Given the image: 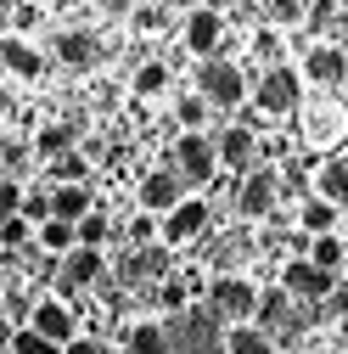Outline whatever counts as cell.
<instances>
[{
    "mask_svg": "<svg viewBox=\"0 0 348 354\" xmlns=\"http://www.w3.org/2000/svg\"><path fill=\"white\" fill-rule=\"evenodd\" d=\"M163 348L168 354H225V326L208 315V309L186 304L180 315L163 321Z\"/></svg>",
    "mask_w": 348,
    "mask_h": 354,
    "instance_id": "6da1fadb",
    "label": "cell"
},
{
    "mask_svg": "<svg viewBox=\"0 0 348 354\" xmlns=\"http://www.w3.org/2000/svg\"><path fill=\"white\" fill-rule=\"evenodd\" d=\"M202 309H208L225 332H231V326H247L253 309H258V287H253L247 276H220V281H208V304H202Z\"/></svg>",
    "mask_w": 348,
    "mask_h": 354,
    "instance_id": "7a4b0ae2",
    "label": "cell"
},
{
    "mask_svg": "<svg viewBox=\"0 0 348 354\" xmlns=\"http://www.w3.org/2000/svg\"><path fill=\"white\" fill-rule=\"evenodd\" d=\"M197 96L208 102V107H247V79H242V68L236 62H220V57H208L202 68H197Z\"/></svg>",
    "mask_w": 348,
    "mask_h": 354,
    "instance_id": "3957f363",
    "label": "cell"
},
{
    "mask_svg": "<svg viewBox=\"0 0 348 354\" xmlns=\"http://www.w3.org/2000/svg\"><path fill=\"white\" fill-rule=\"evenodd\" d=\"M298 102H303V84H298V73L281 68V62L253 84V113H258V118H287V113H298Z\"/></svg>",
    "mask_w": 348,
    "mask_h": 354,
    "instance_id": "277c9868",
    "label": "cell"
},
{
    "mask_svg": "<svg viewBox=\"0 0 348 354\" xmlns=\"http://www.w3.org/2000/svg\"><path fill=\"white\" fill-rule=\"evenodd\" d=\"M281 203V169L276 163H258L242 174V192H236V214L242 219H270Z\"/></svg>",
    "mask_w": 348,
    "mask_h": 354,
    "instance_id": "5b68a950",
    "label": "cell"
},
{
    "mask_svg": "<svg viewBox=\"0 0 348 354\" xmlns=\"http://www.w3.org/2000/svg\"><path fill=\"white\" fill-rule=\"evenodd\" d=\"M298 124H303V141H309V147H337V141L348 136V113H342V102H326V96L298 102Z\"/></svg>",
    "mask_w": 348,
    "mask_h": 354,
    "instance_id": "8992f818",
    "label": "cell"
},
{
    "mask_svg": "<svg viewBox=\"0 0 348 354\" xmlns=\"http://www.w3.org/2000/svg\"><path fill=\"white\" fill-rule=\"evenodd\" d=\"M213 169H220V158H213V141L208 136H180V141H174V169L168 174L180 186H208Z\"/></svg>",
    "mask_w": 348,
    "mask_h": 354,
    "instance_id": "52a82bcc",
    "label": "cell"
},
{
    "mask_svg": "<svg viewBox=\"0 0 348 354\" xmlns=\"http://www.w3.org/2000/svg\"><path fill=\"white\" fill-rule=\"evenodd\" d=\"M202 231H208V203H202V197H186V203H174V208L163 214V225H157L163 248H191Z\"/></svg>",
    "mask_w": 348,
    "mask_h": 354,
    "instance_id": "ba28073f",
    "label": "cell"
},
{
    "mask_svg": "<svg viewBox=\"0 0 348 354\" xmlns=\"http://www.w3.org/2000/svg\"><path fill=\"white\" fill-rule=\"evenodd\" d=\"M220 39H225V12L220 6H186V51L191 57H213L220 51Z\"/></svg>",
    "mask_w": 348,
    "mask_h": 354,
    "instance_id": "9c48e42d",
    "label": "cell"
},
{
    "mask_svg": "<svg viewBox=\"0 0 348 354\" xmlns=\"http://www.w3.org/2000/svg\"><path fill=\"white\" fill-rule=\"evenodd\" d=\"M331 287H337V276L315 270L309 259H292L281 270V298H298V304H320V298H331Z\"/></svg>",
    "mask_w": 348,
    "mask_h": 354,
    "instance_id": "30bf717a",
    "label": "cell"
},
{
    "mask_svg": "<svg viewBox=\"0 0 348 354\" xmlns=\"http://www.w3.org/2000/svg\"><path fill=\"white\" fill-rule=\"evenodd\" d=\"M28 332H39V337H46V343H57V348H68V343L79 337L73 309H68L62 298H39V304H34V315H28Z\"/></svg>",
    "mask_w": 348,
    "mask_h": 354,
    "instance_id": "8fae6325",
    "label": "cell"
},
{
    "mask_svg": "<svg viewBox=\"0 0 348 354\" xmlns=\"http://www.w3.org/2000/svg\"><path fill=\"white\" fill-rule=\"evenodd\" d=\"M213 158L225 169H236V174H247V169H258V136L247 124H225V136L213 141Z\"/></svg>",
    "mask_w": 348,
    "mask_h": 354,
    "instance_id": "7c38bea8",
    "label": "cell"
},
{
    "mask_svg": "<svg viewBox=\"0 0 348 354\" xmlns=\"http://www.w3.org/2000/svg\"><path fill=\"white\" fill-rule=\"evenodd\" d=\"M118 276H124L129 287H141V281H163V276H168V248H157V242L129 248V259L118 264Z\"/></svg>",
    "mask_w": 348,
    "mask_h": 354,
    "instance_id": "4fadbf2b",
    "label": "cell"
},
{
    "mask_svg": "<svg viewBox=\"0 0 348 354\" xmlns=\"http://www.w3.org/2000/svg\"><path fill=\"white\" fill-rule=\"evenodd\" d=\"M303 79L320 84V91L342 84V79H348V51H342V46H315L309 57H303Z\"/></svg>",
    "mask_w": 348,
    "mask_h": 354,
    "instance_id": "5bb4252c",
    "label": "cell"
},
{
    "mask_svg": "<svg viewBox=\"0 0 348 354\" xmlns=\"http://www.w3.org/2000/svg\"><path fill=\"white\" fill-rule=\"evenodd\" d=\"M96 281H102V253L73 248V253L62 259V281H57V287H62V298H68V292H90Z\"/></svg>",
    "mask_w": 348,
    "mask_h": 354,
    "instance_id": "9a60e30c",
    "label": "cell"
},
{
    "mask_svg": "<svg viewBox=\"0 0 348 354\" xmlns=\"http://www.w3.org/2000/svg\"><path fill=\"white\" fill-rule=\"evenodd\" d=\"M174 203H186V186L174 180L168 169H152L141 180V214H168Z\"/></svg>",
    "mask_w": 348,
    "mask_h": 354,
    "instance_id": "2e32d148",
    "label": "cell"
},
{
    "mask_svg": "<svg viewBox=\"0 0 348 354\" xmlns=\"http://www.w3.org/2000/svg\"><path fill=\"white\" fill-rule=\"evenodd\" d=\"M0 68H6V73H17V79H39V73H46V57H39L28 39L6 34V39H0Z\"/></svg>",
    "mask_w": 348,
    "mask_h": 354,
    "instance_id": "e0dca14e",
    "label": "cell"
},
{
    "mask_svg": "<svg viewBox=\"0 0 348 354\" xmlns=\"http://www.w3.org/2000/svg\"><path fill=\"white\" fill-rule=\"evenodd\" d=\"M46 197H51V219H62V225H79V219L96 208L90 186H51Z\"/></svg>",
    "mask_w": 348,
    "mask_h": 354,
    "instance_id": "ac0fdd59",
    "label": "cell"
},
{
    "mask_svg": "<svg viewBox=\"0 0 348 354\" xmlns=\"http://www.w3.org/2000/svg\"><path fill=\"white\" fill-rule=\"evenodd\" d=\"M253 332H264L270 343H276V332H292V298H281V292H258V309H253Z\"/></svg>",
    "mask_w": 348,
    "mask_h": 354,
    "instance_id": "d6986e66",
    "label": "cell"
},
{
    "mask_svg": "<svg viewBox=\"0 0 348 354\" xmlns=\"http://www.w3.org/2000/svg\"><path fill=\"white\" fill-rule=\"evenodd\" d=\"M96 51H102V46H96V34H90V28H68V34L57 39V62L73 68V73H79V68H90Z\"/></svg>",
    "mask_w": 348,
    "mask_h": 354,
    "instance_id": "ffe728a7",
    "label": "cell"
},
{
    "mask_svg": "<svg viewBox=\"0 0 348 354\" xmlns=\"http://www.w3.org/2000/svg\"><path fill=\"white\" fill-rule=\"evenodd\" d=\"M298 231L309 236V242H315V236H331V231H337V208L320 203V197H303V203H298Z\"/></svg>",
    "mask_w": 348,
    "mask_h": 354,
    "instance_id": "44dd1931",
    "label": "cell"
},
{
    "mask_svg": "<svg viewBox=\"0 0 348 354\" xmlns=\"http://www.w3.org/2000/svg\"><path fill=\"white\" fill-rule=\"evenodd\" d=\"M315 197H320V203H331V208H348V158H337V163H326V169H320Z\"/></svg>",
    "mask_w": 348,
    "mask_h": 354,
    "instance_id": "7402d4cb",
    "label": "cell"
},
{
    "mask_svg": "<svg viewBox=\"0 0 348 354\" xmlns=\"http://www.w3.org/2000/svg\"><path fill=\"white\" fill-rule=\"evenodd\" d=\"M34 152L46 158V163L68 158V152H73V129H68V124H39V129H34Z\"/></svg>",
    "mask_w": 348,
    "mask_h": 354,
    "instance_id": "603a6c76",
    "label": "cell"
},
{
    "mask_svg": "<svg viewBox=\"0 0 348 354\" xmlns=\"http://www.w3.org/2000/svg\"><path fill=\"white\" fill-rule=\"evenodd\" d=\"M342 253H348V242H342V236L331 231V236H315V242H309V253H303V259H309L315 270L337 276V270H342Z\"/></svg>",
    "mask_w": 348,
    "mask_h": 354,
    "instance_id": "cb8c5ba5",
    "label": "cell"
},
{
    "mask_svg": "<svg viewBox=\"0 0 348 354\" xmlns=\"http://www.w3.org/2000/svg\"><path fill=\"white\" fill-rule=\"evenodd\" d=\"M107 231H113V219L102 214V208H90L73 225V248H90V253H102V242H107Z\"/></svg>",
    "mask_w": 348,
    "mask_h": 354,
    "instance_id": "d4e9b609",
    "label": "cell"
},
{
    "mask_svg": "<svg viewBox=\"0 0 348 354\" xmlns=\"http://www.w3.org/2000/svg\"><path fill=\"white\" fill-rule=\"evenodd\" d=\"M225 354H276V343L264 332H253V326H231L225 332Z\"/></svg>",
    "mask_w": 348,
    "mask_h": 354,
    "instance_id": "484cf974",
    "label": "cell"
},
{
    "mask_svg": "<svg viewBox=\"0 0 348 354\" xmlns=\"http://www.w3.org/2000/svg\"><path fill=\"white\" fill-rule=\"evenodd\" d=\"M258 17H264L270 28H298L303 17H309V6H303V0H270V6H258Z\"/></svg>",
    "mask_w": 348,
    "mask_h": 354,
    "instance_id": "4316f807",
    "label": "cell"
},
{
    "mask_svg": "<svg viewBox=\"0 0 348 354\" xmlns=\"http://www.w3.org/2000/svg\"><path fill=\"white\" fill-rule=\"evenodd\" d=\"M34 236H39V248H51L57 259L73 253V225H62V219H46V225H34Z\"/></svg>",
    "mask_w": 348,
    "mask_h": 354,
    "instance_id": "83f0119b",
    "label": "cell"
},
{
    "mask_svg": "<svg viewBox=\"0 0 348 354\" xmlns=\"http://www.w3.org/2000/svg\"><path fill=\"white\" fill-rule=\"evenodd\" d=\"M129 23H135V34H163L174 23V6H129Z\"/></svg>",
    "mask_w": 348,
    "mask_h": 354,
    "instance_id": "f1b7e54d",
    "label": "cell"
},
{
    "mask_svg": "<svg viewBox=\"0 0 348 354\" xmlns=\"http://www.w3.org/2000/svg\"><path fill=\"white\" fill-rule=\"evenodd\" d=\"M174 118H180V136H202V124H208V102H202V96L174 102Z\"/></svg>",
    "mask_w": 348,
    "mask_h": 354,
    "instance_id": "f546056e",
    "label": "cell"
},
{
    "mask_svg": "<svg viewBox=\"0 0 348 354\" xmlns=\"http://www.w3.org/2000/svg\"><path fill=\"white\" fill-rule=\"evenodd\" d=\"M129 354H168V348H163V326H157V321L129 326Z\"/></svg>",
    "mask_w": 348,
    "mask_h": 354,
    "instance_id": "4dcf8cb0",
    "label": "cell"
},
{
    "mask_svg": "<svg viewBox=\"0 0 348 354\" xmlns=\"http://www.w3.org/2000/svg\"><path fill=\"white\" fill-rule=\"evenodd\" d=\"M168 91V68L163 62H141L135 68V96H163Z\"/></svg>",
    "mask_w": 348,
    "mask_h": 354,
    "instance_id": "1f68e13d",
    "label": "cell"
},
{
    "mask_svg": "<svg viewBox=\"0 0 348 354\" xmlns=\"http://www.w3.org/2000/svg\"><path fill=\"white\" fill-rule=\"evenodd\" d=\"M12 354H62V348L46 343L39 332H28V326H17V332H12Z\"/></svg>",
    "mask_w": 348,
    "mask_h": 354,
    "instance_id": "d6a6232c",
    "label": "cell"
},
{
    "mask_svg": "<svg viewBox=\"0 0 348 354\" xmlns=\"http://www.w3.org/2000/svg\"><path fill=\"white\" fill-rule=\"evenodd\" d=\"M17 219H28V225H46V219H51V197H46V192H23Z\"/></svg>",
    "mask_w": 348,
    "mask_h": 354,
    "instance_id": "836d02e7",
    "label": "cell"
},
{
    "mask_svg": "<svg viewBox=\"0 0 348 354\" xmlns=\"http://www.w3.org/2000/svg\"><path fill=\"white\" fill-rule=\"evenodd\" d=\"M51 169H57V186H84V152H68V158H57Z\"/></svg>",
    "mask_w": 348,
    "mask_h": 354,
    "instance_id": "e575fe53",
    "label": "cell"
},
{
    "mask_svg": "<svg viewBox=\"0 0 348 354\" xmlns=\"http://www.w3.org/2000/svg\"><path fill=\"white\" fill-rule=\"evenodd\" d=\"M46 23V6H12V34L17 39H28V28H39Z\"/></svg>",
    "mask_w": 348,
    "mask_h": 354,
    "instance_id": "d590c367",
    "label": "cell"
},
{
    "mask_svg": "<svg viewBox=\"0 0 348 354\" xmlns=\"http://www.w3.org/2000/svg\"><path fill=\"white\" fill-rule=\"evenodd\" d=\"M28 242H34L28 219H6V225H0V248H28Z\"/></svg>",
    "mask_w": 348,
    "mask_h": 354,
    "instance_id": "8d00e7d4",
    "label": "cell"
},
{
    "mask_svg": "<svg viewBox=\"0 0 348 354\" xmlns=\"http://www.w3.org/2000/svg\"><path fill=\"white\" fill-rule=\"evenodd\" d=\"M17 208H23V186L17 180H0V225L17 219Z\"/></svg>",
    "mask_w": 348,
    "mask_h": 354,
    "instance_id": "74e56055",
    "label": "cell"
},
{
    "mask_svg": "<svg viewBox=\"0 0 348 354\" xmlns=\"http://www.w3.org/2000/svg\"><path fill=\"white\" fill-rule=\"evenodd\" d=\"M157 236V219L152 214H135V219H129V242H135V248H146Z\"/></svg>",
    "mask_w": 348,
    "mask_h": 354,
    "instance_id": "f35d334b",
    "label": "cell"
},
{
    "mask_svg": "<svg viewBox=\"0 0 348 354\" xmlns=\"http://www.w3.org/2000/svg\"><path fill=\"white\" fill-rule=\"evenodd\" d=\"M0 163H6V169H23V163H28V147H23V141H6V147H0Z\"/></svg>",
    "mask_w": 348,
    "mask_h": 354,
    "instance_id": "ab89813d",
    "label": "cell"
},
{
    "mask_svg": "<svg viewBox=\"0 0 348 354\" xmlns=\"http://www.w3.org/2000/svg\"><path fill=\"white\" fill-rule=\"evenodd\" d=\"M62 354H118V348H107V343H96V337H73Z\"/></svg>",
    "mask_w": 348,
    "mask_h": 354,
    "instance_id": "60d3db41",
    "label": "cell"
},
{
    "mask_svg": "<svg viewBox=\"0 0 348 354\" xmlns=\"http://www.w3.org/2000/svg\"><path fill=\"white\" fill-rule=\"evenodd\" d=\"M157 292H163V304L174 309V315H180V309H186V287H180V281H163Z\"/></svg>",
    "mask_w": 348,
    "mask_h": 354,
    "instance_id": "b9f144b4",
    "label": "cell"
},
{
    "mask_svg": "<svg viewBox=\"0 0 348 354\" xmlns=\"http://www.w3.org/2000/svg\"><path fill=\"white\" fill-rule=\"evenodd\" d=\"M6 34H12V6L0 0V39H6Z\"/></svg>",
    "mask_w": 348,
    "mask_h": 354,
    "instance_id": "7bdbcfd3",
    "label": "cell"
},
{
    "mask_svg": "<svg viewBox=\"0 0 348 354\" xmlns=\"http://www.w3.org/2000/svg\"><path fill=\"white\" fill-rule=\"evenodd\" d=\"M0 298H6V270H0Z\"/></svg>",
    "mask_w": 348,
    "mask_h": 354,
    "instance_id": "ee69618b",
    "label": "cell"
},
{
    "mask_svg": "<svg viewBox=\"0 0 348 354\" xmlns=\"http://www.w3.org/2000/svg\"><path fill=\"white\" fill-rule=\"evenodd\" d=\"M342 276H348V253H342Z\"/></svg>",
    "mask_w": 348,
    "mask_h": 354,
    "instance_id": "f6af8a7d",
    "label": "cell"
}]
</instances>
